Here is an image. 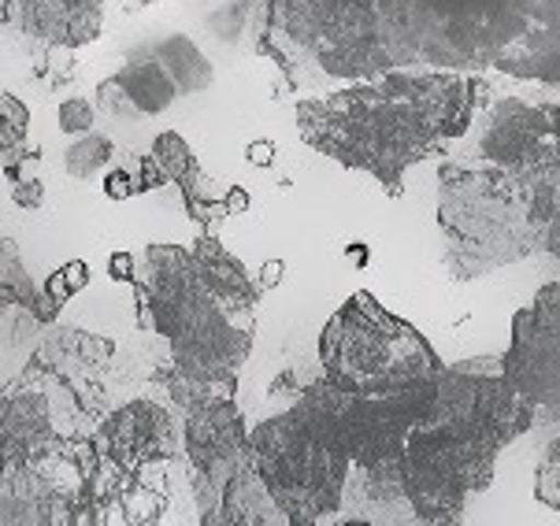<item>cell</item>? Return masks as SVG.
Instances as JSON below:
<instances>
[{
	"mask_svg": "<svg viewBox=\"0 0 560 526\" xmlns=\"http://www.w3.org/2000/svg\"><path fill=\"white\" fill-rule=\"evenodd\" d=\"M175 186L183 189L186 215L194 219L197 226H205V231H208V226H215V223H223V219H226V204H223L226 189L215 178H208L205 167L189 171V175L178 178Z\"/></svg>",
	"mask_w": 560,
	"mask_h": 526,
	"instance_id": "44dd1931",
	"label": "cell"
},
{
	"mask_svg": "<svg viewBox=\"0 0 560 526\" xmlns=\"http://www.w3.org/2000/svg\"><path fill=\"white\" fill-rule=\"evenodd\" d=\"M260 49L293 90L312 93L401 67L378 0H268Z\"/></svg>",
	"mask_w": 560,
	"mask_h": 526,
	"instance_id": "5b68a950",
	"label": "cell"
},
{
	"mask_svg": "<svg viewBox=\"0 0 560 526\" xmlns=\"http://www.w3.org/2000/svg\"><path fill=\"white\" fill-rule=\"evenodd\" d=\"M85 285H90V264L85 260H68L60 264L49 279L42 282V293H49L56 304H71V296H79Z\"/></svg>",
	"mask_w": 560,
	"mask_h": 526,
	"instance_id": "484cf974",
	"label": "cell"
},
{
	"mask_svg": "<svg viewBox=\"0 0 560 526\" xmlns=\"http://www.w3.org/2000/svg\"><path fill=\"white\" fill-rule=\"evenodd\" d=\"M42 327L31 301L12 285L0 282V389L15 375H23L26 363L34 360L37 346H42Z\"/></svg>",
	"mask_w": 560,
	"mask_h": 526,
	"instance_id": "ac0fdd59",
	"label": "cell"
},
{
	"mask_svg": "<svg viewBox=\"0 0 560 526\" xmlns=\"http://www.w3.org/2000/svg\"><path fill=\"white\" fill-rule=\"evenodd\" d=\"M8 475H12V471H8V464H4V460H0V490H4V482H8Z\"/></svg>",
	"mask_w": 560,
	"mask_h": 526,
	"instance_id": "f35d334b",
	"label": "cell"
},
{
	"mask_svg": "<svg viewBox=\"0 0 560 526\" xmlns=\"http://www.w3.org/2000/svg\"><path fill=\"white\" fill-rule=\"evenodd\" d=\"M493 71L560 85V0H527L524 31L493 60Z\"/></svg>",
	"mask_w": 560,
	"mask_h": 526,
	"instance_id": "5bb4252c",
	"label": "cell"
},
{
	"mask_svg": "<svg viewBox=\"0 0 560 526\" xmlns=\"http://www.w3.org/2000/svg\"><path fill=\"white\" fill-rule=\"evenodd\" d=\"M401 67L482 71L524 31L527 0H378Z\"/></svg>",
	"mask_w": 560,
	"mask_h": 526,
	"instance_id": "ba28073f",
	"label": "cell"
},
{
	"mask_svg": "<svg viewBox=\"0 0 560 526\" xmlns=\"http://www.w3.org/2000/svg\"><path fill=\"white\" fill-rule=\"evenodd\" d=\"M479 156L557 194L560 186V104L501 97L479 127Z\"/></svg>",
	"mask_w": 560,
	"mask_h": 526,
	"instance_id": "9c48e42d",
	"label": "cell"
},
{
	"mask_svg": "<svg viewBox=\"0 0 560 526\" xmlns=\"http://www.w3.org/2000/svg\"><path fill=\"white\" fill-rule=\"evenodd\" d=\"M97 456L122 475H138L175 456V423L156 400H130L112 411L97 430Z\"/></svg>",
	"mask_w": 560,
	"mask_h": 526,
	"instance_id": "4fadbf2b",
	"label": "cell"
},
{
	"mask_svg": "<svg viewBox=\"0 0 560 526\" xmlns=\"http://www.w3.org/2000/svg\"><path fill=\"white\" fill-rule=\"evenodd\" d=\"M535 501L549 512H560V437L542 448V460L535 467Z\"/></svg>",
	"mask_w": 560,
	"mask_h": 526,
	"instance_id": "d4e9b609",
	"label": "cell"
},
{
	"mask_svg": "<svg viewBox=\"0 0 560 526\" xmlns=\"http://www.w3.org/2000/svg\"><path fill=\"white\" fill-rule=\"evenodd\" d=\"M201 526H290L287 512L256 471L253 448L208 471H189Z\"/></svg>",
	"mask_w": 560,
	"mask_h": 526,
	"instance_id": "7c38bea8",
	"label": "cell"
},
{
	"mask_svg": "<svg viewBox=\"0 0 560 526\" xmlns=\"http://www.w3.org/2000/svg\"><path fill=\"white\" fill-rule=\"evenodd\" d=\"M479 108L476 71L394 67L375 79L301 97L293 116L308 149L372 175L386 197H401L408 171L464 138Z\"/></svg>",
	"mask_w": 560,
	"mask_h": 526,
	"instance_id": "6da1fadb",
	"label": "cell"
},
{
	"mask_svg": "<svg viewBox=\"0 0 560 526\" xmlns=\"http://www.w3.org/2000/svg\"><path fill=\"white\" fill-rule=\"evenodd\" d=\"M319 367L357 394H397L442 375L445 363L412 323L372 293H353L319 334Z\"/></svg>",
	"mask_w": 560,
	"mask_h": 526,
	"instance_id": "52a82bcc",
	"label": "cell"
},
{
	"mask_svg": "<svg viewBox=\"0 0 560 526\" xmlns=\"http://www.w3.org/2000/svg\"><path fill=\"white\" fill-rule=\"evenodd\" d=\"M116 79L122 82V90L130 93V101H135V108L141 116H160V112H167L178 97L175 79L145 52H130V60L119 67Z\"/></svg>",
	"mask_w": 560,
	"mask_h": 526,
	"instance_id": "ffe728a7",
	"label": "cell"
},
{
	"mask_svg": "<svg viewBox=\"0 0 560 526\" xmlns=\"http://www.w3.org/2000/svg\"><path fill=\"white\" fill-rule=\"evenodd\" d=\"M145 271L135 274L149 301V330L171 346V367L234 397L238 371L249 360L256 323L238 319L212 285L201 279L194 253L183 245L156 242L141 256Z\"/></svg>",
	"mask_w": 560,
	"mask_h": 526,
	"instance_id": "277c9868",
	"label": "cell"
},
{
	"mask_svg": "<svg viewBox=\"0 0 560 526\" xmlns=\"http://www.w3.org/2000/svg\"><path fill=\"white\" fill-rule=\"evenodd\" d=\"M101 189H104V197H108V200H130V197H138L135 175H130L127 167H112L108 175H104Z\"/></svg>",
	"mask_w": 560,
	"mask_h": 526,
	"instance_id": "1f68e13d",
	"label": "cell"
},
{
	"mask_svg": "<svg viewBox=\"0 0 560 526\" xmlns=\"http://www.w3.org/2000/svg\"><path fill=\"white\" fill-rule=\"evenodd\" d=\"M557 194L490 160H445L439 167L442 264L453 282L527 260L546 248V226Z\"/></svg>",
	"mask_w": 560,
	"mask_h": 526,
	"instance_id": "3957f363",
	"label": "cell"
},
{
	"mask_svg": "<svg viewBox=\"0 0 560 526\" xmlns=\"http://www.w3.org/2000/svg\"><path fill=\"white\" fill-rule=\"evenodd\" d=\"M60 400L45 389V371L31 360L23 375H15L0 389V460L12 475L26 471V467H42V460L60 453Z\"/></svg>",
	"mask_w": 560,
	"mask_h": 526,
	"instance_id": "8fae6325",
	"label": "cell"
},
{
	"mask_svg": "<svg viewBox=\"0 0 560 526\" xmlns=\"http://www.w3.org/2000/svg\"><path fill=\"white\" fill-rule=\"evenodd\" d=\"M26 133H31V108L12 93H0V167L26 149Z\"/></svg>",
	"mask_w": 560,
	"mask_h": 526,
	"instance_id": "603a6c76",
	"label": "cell"
},
{
	"mask_svg": "<svg viewBox=\"0 0 560 526\" xmlns=\"http://www.w3.org/2000/svg\"><path fill=\"white\" fill-rule=\"evenodd\" d=\"M138 52H145V56H153V60L164 67V71L175 79L178 85V93H205V90H212V82H215V67L212 60L197 49L189 37L183 34H167L164 42H153V45H141Z\"/></svg>",
	"mask_w": 560,
	"mask_h": 526,
	"instance_id": "d6986e66",
	"label": "cell"
},
{
	"mask_svg": "<svg viewBox=\"0 0 560 526\" xmlns=\"http://www.w3.org/2000/svg\"><path fill=\"white\" fill-rule=\"evenodd\" d=\"M189 253H194V264L197 271H201V279L212 285V293L220 296V301L231 308L238 319H249L256 323V304H260V282H256V274L245 271V264L238 260L234 253H226L220 237L212 234H201L194 245H189Z\"/></svg>",
	"mask_w": 560,
	"mask_h": 526,
	"instance_id": "e0dca14e",
	"label": "cell"
},
{
	"mask_svg": "<svg viewBox=\"0 0 560 526\" xmlns=\"http://www.w3.org/2000/svg\"><path fill=\"white\" fill-rule=\"evenodd\" d=\"M116 160V141L108 138V133H82L74 145L63 152V171H68L71 178H97L104 167Z\"/></svg>",
	"mask_w": 560,
	"mask_h": 526,
	"instance_id": "7402d4cb",
	"label": "cell"
},
{
	"mask_svg": "<svg viewBox=\"0 0 560 526\" xmlns=\"http://www.w3.org/2000/svg\"><path fill=\"white\" fill-rule=\"evenodd\" d=\"M275 156H279V145H275L271 138H256L245 145V160H249L253 167H271Z\"/></svg>",
	"mask_w": 560,
	"mask_h": 526,
	"instance_id": "d6a6232c",
	"label": "cell"
},
{
	"mask_svg": "<svg viewBox=\"0 0 560 526\" xmlns=\"http://www.w3.org/2000/svg\"><path fill=\"white\" fill-rule=\"evenodd\" d=\"M249 448L256 471L287 512L290 526L327 523L341 512L353 456L338 442L335 426L308 386L293 397L287 411L253 426Z\"/></svg>",
	"mask_w": 560,
	"mask_h": 526,
	"instance_id": "8992f818",
	"label": "cell"
},
{
	"mask_svg": "<svg viewBox=\"0 0 560 526\" xmlns=\"http://www.w3.org/2000/svg\"><path fill=\"white\" fill-rule=\"evenodd\" d=\"M145 4H149V0H145Z\"/></svg>",
	"mask_w": 560,
	"mask_h": 526,
	"instance_id": "ab89813d",
	"label": "cell"
},
{
	"mask_svg": "<svg viewBox=\"0 0 560 526\" xmlns=\"http://www.w3.org/2000/svg\"><path fill=\"white\" fill-rule=\"evenodd\" d=\"M535 423V405L501 375V356L442 367L434 408L397 460L408 512L434 526L460 523L471 496L493 486L501 453Z\"/></svg>",
	"mask_w": 560,
	"mask_h": 526,
	"instance_id": "7a4b0ae2",
	"label": "cell"
},
{
	"mask_svg": "<svg viewBox=\"0 0 560 526\" xmlns=\"http://www.w3.org/2000/svg\"><path fill=\"white\" fill-rule=\"evenodd\" d=\"M249 423H245L242 408L234 405V397L208 400V405L186 411V460L189 471H208V467L234 460V456L249 453Z\"/></svg>",
	"mask_w": 560,
	"mask_h": 526,
	"instance_id": "9a60e30c",
	"label": "cell"
},
{
	"mask_svg": "<svg viewBox=\"0 0 560 526\" xmlns=\"http://www.w3.org/2000/svg\"><path fill=\"white\" fill-rule=\"evenodd\" d=\"M223 204H226V215H245V212H249V204H253V197H249V189H245V186H226Z\"/></svg>",
	"mask_w": 560,
	"mask_h": 526,
	"instance_id": "e575fe53",
	"label": "cell"
},
{
	"mask_svg": "<svg viewBox=\"0 0 560 526\" xmlns=\"http://www.w3.org/2000/svg\"><path fill=\"white\" fill-rule=\"evenodd\" d=\"M153 156L160 160V167L167 171V178H171V182L186 178L189 171L201 167V164H197V156H194V149L186 145V138H183V133H175V130H164V133H160V138L153 141Z\"/></svg>",
	"mask_w": 560,
	"mask_h": 526,
	"instance_id": "cb8c5ba5",
	"label": "cell"
},
{
	"mask_svg": "<svg viewBox=\"0 0 560 526\" xmlns=\"http://www.w3.org/2000/svg\"><path fill=\"white\" fill-rule=\"evenodd\" d=\"M15 12H19V0H0V26L15 23Z\"/></svg>",
	"mask_w": 560,
	"mask_h": 526,
	"instance_id": "74e56055",
	"label": "cell"
},
{
	"mask_svg": "<svg viewBox=\"0 0 560 526\" xmlns=\"http://www.w3.org/2000/svg\"><path fill=\"white\" fill-rule=\"evenodd\" d=\"M0 282L12 285V290H19V293L26 296V301H34V296H37L34 282L26 279L23 264H19V248H15V242H0Z\"/></svg>",
	"mask_w": 560,
	"mask_h": 526,
	"instance_id": "f1b7e54d",
	"label": "cell"
},
{
	"mask_svg": "<svg viewBox=\"0 0 560 526\" xmlns=\"http://www.w3.org/2000/svg\"><path fill=\"white\" fill-rule=\"evenodd\" d=\"M546 253H549V256H557V260H560V186H557L553 215H549V226H546Z\"/></svg>",
	"mask_w": 560,
	"mask_h": 526,
	"instance_id": "8d00e7d4",
	"label": "cell"
},
{
	"mask_svg": "<svg viewBox=\"0 0 560 526\" xmlns=\"http://www.w3.org/2000/svg\"><path fill=\"white\" fill-rule=\"evenodd\" d=\"M501 375L535 405L538 423H560V282H546L527 308L512 315Z\"/></svg>",
	"mask_w": 560,
	"mask_h": 526,
	"instance_id": "30bf717a",
	"label": "cell"
},
{
	"mask_svg": "<svg viewBox=\"0 0 560 526\" xmlns=\"http://www.w3.org/2000/svg\"><path fill=\"white\" fill-rule=\"evenodd\" d=\"M282 274H287V260H268L260 271H256V282H260V290L268 293L282 282Z\"/></svg>",
	"mask_w": 560,
	"mask_h": 526,
	"instance_id": "d590c367",
	"label": "cell"
},
{
	"mask_svg": "<svg viewBox=\"0 0 560 526\" xmlns=\"http://www.w3.org/2000/svg\"><path fill=\"white\" fill-rule=\"evenodd\" d=\"M8 189H12V204L26 208V212H34V208H42V204H45V182L37 178V175L15 178Z\"/></svg>",
	"mask_w": 560,
	"mask_h": 526,
	"instance_id": "4dcf8cb0",
	"label": "cell"
},
{
	"mask_svg": "<svg viewBox=\"0 0 560 526\" xmlns=\"http://www.w3.org/2000/svg\"><path fill=\"white\" fill-rule=\"evenodd\" d=\"M135 175V186H138V194H153V189H164L167 186V171L160 167V160L156 156H130L127 164H122Z\"/></svg>",
	"mask_w": 560,
	"mask_h": 526,
	"instance_id": "f546056e",
	"label": "cell"
},
{
	"mask_svg": "<svg viewBox=\"0 0 560 526\" xmlns=\"http://www.w3.org/2000/svg\"><path fill=\"white\" fill-rule=\"evenodd\" d=\"M97 104L104 116H112V119H141V112L135 108V101H130V93L122 90V82L116 74L97 85Z\"/></svg>",
	"mask_w": 560,
	"mask_h": 526,
	"instance_id": "83f0119b",
	"label": "cell"
},
{
	"mask_svg": "<svg viewBox=\"0 0 560 526\" xmlns=\"http://www.w3.org/2000/svg\"><path fill=\"white\" fill-rule=\"evenodd\" d=\"M56 122H60L63 133L82 138V133H90L93 127H97V108H93L85 97H68L60 104V112H56Z\"/></svg>",
	"mask_w": 560,
	"mask_h": 526,
	"instance_id": "4316f807",
	"label": "cell"
},
{
	"mask_svg": "<svg viewBox=\"0 0 560 526\" xmlns=\"http://www.w3.org/2000/svg\"><path fill=\"white\" fill-rule=\"evenodd\" d=\"M108 274L116 282H122V285H130L135 282V274H138V260L130 253H112V260H108Z\"/></svg>",
	"mask_w": 560,
	"mask_h": 526,
	"instance_id": "836d02e7",
	"label": "cell"
},
{
	"mask_svg": "<svg viewBox=\"0 0 560 526\" xmlns=\"http://www.w3.org/2000/svg\"><path fill=\"white\" fill-rule=\"evenodd\" d=\"M104 4L108 0H19L15 23L52 49H82L101 37Z\"/></svg>",
	"mask_w": 560,
	"mask_h": 526,
	"instance_id": "2e32d148",
	"label": "cell"
}]
</instances>
